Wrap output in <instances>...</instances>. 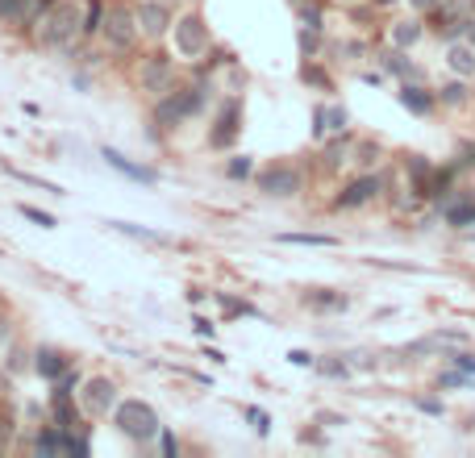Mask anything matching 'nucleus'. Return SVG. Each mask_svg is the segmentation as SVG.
<instances>
[{
	"instance_id": "obj_1",
	"label": "nucleus",
	"mask_w": 475,
	"mask_h": 458,
	"mask_svg": "<svg viewBox=\"0 0 475 458\" xmlns=\"http://www.w3.org/2000/svg\"><path fill=\"white\" fill-rule=\"evenodd\" d=\"M80 25H84V13L75 9L72 0H59L34 30H38V42L47 50H67L75 38H80Z\"/></svg>"
},
{
	"instance_id": "obj_2",
	"label": "nucleus",
	"mask_w": 475,
	"mask_h": 458,
	"mask_svg": "<svg viewBox=\"0 0 475 458\" xmlns=\"http://www.w3.org/2000/svg\"><path fill=\"white\" fill-rule=\"evenodd\" d=\"M113 417H117V429H122L130 442H138V446H147L150 437L163 434V425H158V412L150 409L147 400H122V404L113 409Z\"/></svg>"
},
{
	"instance_id": "obj_3",
	"label": "nucleus",
	"mask_w": 475,
	"mask_h": 458,
	"mask_svg": "<svg viewBox=\"0 0 475 458\" xmlns=\"http://www.w3.org/2000/svg\"><path fill=\"white\" fill-rule=\"evenodd\" d=\"M138 13L130 9H109L105 13V30H100V38H105V47L113 50V55H125V50H134V38H138Z\"/></svg>"
},
{
	"instance_id": "obj_4",
	"label": "nucleus",
	"mask_w": 475,
	"mask_h": 458,
	"mask_svg": "<svg viewBox=\"0 0 475 458\" xmlns=\"http://www.w3.org/2000/svg\"><path fill=\"white\" fill-rule=\"evenodd\" d=\"M80 400H84V409L92 412V417H105V412H113L122 404L117 384H113L109 375H88L84 384H80Z\"/></svg>"
},
{
	"instance_id": "obj_5",
	"label": "nucleus",
	"mask_w": 475,
	"mask_h": 458,
	"mask_svg": "<svg viewBox=\"0 0 475 458\" xmlns=\"http://www.w3.org/2000/svg\"><path fill=\"white\" fill-rule=\"evenodd\" d=\"M138 84H142V92H155V97H163V92H171L175 88V63L167 59V55H147L142 59V72H138Z\"/></svg>"
},
{
	"instance_id": "obj_6",
	"label": "nucleus",
	"mask_w": 475,
	"mask_h": 458,
	"mask_svg": "<svg viewBox=\"0 0 475 458\" xmlns=\"http://www.w3.org/2000/svg\"><path fill=\"white\" fill-rule=\"evenodd\" d=\"M171 30H175V47H180L183 59H200V55L208 50V30H205V21H200L196 13L180 17Z\"/></svg>"
},
{
	"instance_id": "obj_7",
	"label": "nucleus",
	"mask_w": 475,
	"mask_h": 458,
	"mask_svg": "<svg viewBox=\"0 0 475 458\" xmlns=\"http://www.w3.org/2000/svg\"><path fill=\"white\" fill-rule=\"evenodd\" d=\"M255 183H259V192L263 196H276V200H284V196H296L301 192V171L296 167H263L255 175Z\"/></svg>"
},
{
	"instance_id": "obj_8",
	"label": "nucleus",
	"mask_w": 475,
	"mask_h": 458,
	"mask_svg": "<svg viewBox=\"0 0 475 458\" xmlns=\"http://www.w3.org/2000/svg\"><path fill=\"white\" fill-rule=\"evenodd\" d=\"M384 192V175H359V180H351L346 188H342V196H334V208H359L367 205V200H376V196Z\"/></svg>"
},
{
	"instance_id": "obj_9",
	"label": "nucleus",
	"mask_w": 475,
	"mask_h": 458,
	"mask_svg": "<svg viewBox=\"0 0 475 458\" xmlns=\"http://www.w3.org/2000/svg\"><path fill=\"white\" fill-rule=\"evenodd\" d=\"M192 117V113H188V105H183V92L180 88H171V92H163V97H158V105H155V121L158 125H180V121H188Z\"/></svg>"
},
{
	"instance_id": "obj_10",
	"label": "nucleus",
	"mask_w": 475,
	"mask_h": 458,
	"mask_svg": "<svg viewBox=\"0 0 475 458\" xmlns=\"http://www.w3.org/2000/svg\"><path fill=\"white\" fill-rule=\"evenodd\" d=\"M351 125V113L342 105H329V109H317L313 113V138H334V133H346Z\"/></svg>"
},
{
	"instance_id": "obj_11",
	"label": "nucleus",
	"mask_w": 475,
	"mask_h": 458,
	"mask_svg": "<svg viewBox=\"0 0 475 458\" xmlns=\"http://www.w3.org/2000/svg\"><path fill=\"white\" fill-rule=\"evenodd\" d=\"M446 67H451V75H459V80H471L475 75V47L471 42H459V38H454V42H446Z\"/></svg>"
},
{
	"instance_id": "obj_12",
	"label": "nucleus",
	"mask_w": 475,
	"mask_h": 458,
	"mask_svg": "<svg viewBox=\"0 0 475 458\" xmlns=\"http://www.w3.org/2000/svg\"><path fill=\"white\" fill-rule=\"evenodd\" d=\"M138 25H142V34H163V30H171V13L163 0H142L138 4Z\"/></svg>"
},
{
	"instance_id": "obj_13",
	"label": "nucleus",
	"mask_w": 475,
	"mask_h": 458,
	"mask_svg": "<svg viewBox=\"0 0 475 458\" xmlns=\"http://www.w3.org/2000/svg\"><path fill=\"white\" fill-rule=\"evenodd\" d=\"M100 158H105L113 171H122L125 180H134V183H155V171H150V167H138V163H130V158H125L122 150H113V146H105V150H100Z\"/></svg>"
},
{
	"instance_id": "obj_14",
	"label": "nucleus",
	"mask_w": 475,
	"mask_h": 458,
	"mask_svg": "<svg viewBox=\"0 0 475 458\" xmlns=\"http://www.w3.org/2000/svg\"><path fill=\"white\" fill-rule=\"evenodd\" d=\"M379 63H384V72L396 75V80H404V84H417V80H421V67L404 59V50H396V47L384 50V55H379Z\"/></svg>"
},
{
	"instance_id": "obj_15",
	"label": "nucleus",
	"mask_w": 475,
	"mask_h": 458,
	"mask_svg": "<svg viewBox=\"0 0 475 458\" xmlns=\"http://www.w3.org/2000/svg\"><path fill=\"white\" fill-rule=\"evenodd\" d=\"M388 38H392V47H396V50H413L417 42L426 38V25L417 21V17H404V21H392Z\"/></svg>"
},
{
	"instance_id": "obj_16",
	"label": "nucleus",
	"mask_w": 475,
	"mask_h": 458,
	"mask_svg": "<svg viewBox=\"0 0 475 458\" xmlns=\"http://www.w3.org/2000/svg\"><path fill=\"white\" fill-rule=\"evenodd\" d=\"M401 105L409 113H417V117H429V113H434V105H438V97H434V92H426V88H417V84H404L401 88Z\"/></svg>"
},
{
	"instance_id": "obj_17",
	"label": "nucleus",
	"mask_w": 475,
	"mask_h": 458,
	"mask_svg": "<svg viewBox=\"0 0 475 458\" xmlns=\"http://www.w3.org/2000/svg\"><path fill=\"white\" fill-rule=\"evenodd\" d=\"M238 113H242V105H238V100H230V105L221 109L217 130H213V146H230L233 138H238Z\"/></svg>"
},
{
	"instance_id": "obj_18",
	"label": "nucleus",
	"mask_w": 475,
	"mask_h": 458,
	"mask_svg": "<svg viewBox=\"0 0 475 458\" xmlns=\"http://www.w3.org/2000/svg\"><path fill=\"white\" fill-rule=\"evenodd\" d=\"M346 155H354L351 133H334V138L326 142V150H321V163L334 171V167H342V163H346Z\"/></svg>"
},
{
	"instance_id": "obj_19",
	"label": "nucleus",
	"mask_w": 475,
	"mask_h": 458,
	"mask_svg": "<svg viewBox=\"0 0 475 458\" xmlns=\"http://www.w3.org/2000/svg\"><path fill=\"white\" fill-rule=\"evenodd\" d=\"M34 371L47 375V379H63V375H67V359H63L59 350H38Z\"/></svg>"
},
{
	"instance_id": "obj_20",
	"label": "nucleus",
	"mask_w": 475,
	"mask_h": 458,
	"mask_svg": "<svg viewBox=\"0 0 475 458\" xmlns=\"http://www.w3.org/2000/svg\"><path fill=\"white\" fill-rule=\"evenodd\" d=\"M105 0H88V9H84V25H80V38H97L100 30H105Z\"/></svg>"
},
{
	"instance_id": "obj_21",
	"label": "nucleus",
	"mask_w": 475,
	"mask_h": 458,
	"mask_svg": "<svg viewBox=\"0 0 475 458\" xmlns=\"http://www.w3.org/2000/svg\"><path fill=\"white\" fill-rule=\"evenodd\" d=\"M446 221H451L454 229L475 225V196H463V200H454V205H446Z\"/></svg>"
},
{
	"instance_id": "obj_22",
	"label": "nucleus",
	"mask_w": 475,
	"mask_h": 458,
	"mask_svg": "<svg viewBox=\"0 0 475 458\" xmlns=\"http://www.w3.org/2000/svg\"><path fill=\"white\" fill-rule=\"evenodd\" d=\"M34 450L38 454H63V429L55 425V429H42V434L34 437Z\"/></svg>"
},
{
	"instance_id": "obj_23",
	"label": "nucleus",
	"mask_w": 475,
	"mask_h": 458,
	"mask_svg": "<svg viewBox=\"0 0 475 458\" xmlns=\"http://www.w3.org/2000/svg\"><path fill=\"white\" fill-rule=\"evenodd\" d=\"M280 242H293V246H338L334 233H280Z\"/></svg>"
},
{
	"instance_id": "obj_24",
	"label": "nucleus",
	"mask_w": 475,
	"mask_h": 458,
	"mask_svg": "<svg viewBox=\"0 0 475 458\" xmlns=\"http://www.w3.org/2000/svg\"><path fill=\"white\" fill-rule=\"evenodd\" d=\"M438 100H442V105H467V84L459 80V75H454L451 84L438 88Z\"/></svg>"
},
{
	"instance_id": "obj_25",
	"label": "nucleus",
	"mask_w": 475,
	"mask_h": 458,
	"mask_svg": "<svg viewBox=\"0 0 475 458\" xmlns=\"http://www.w3.org/2000/svg\"><path fill=\"white\" fill-rule=\"evenodd\" d=\"M351 158L359 163V167H376V163H379V146H376V142H359Z\"/></svg>"
},
{
	"instance_id": "obj_26",
	"label": "nucleus",
	"mask_w": 475,
	"mask_h": 458,
	"mask_svg": "<svg viewBox=\"0 0 475 458\" xmlns=\"http://www.w3.org/2000/svg\"><path fill=\"white\" fill-rule=\"evenodd\" d=\"M317 371H321V375H329V379H346V375H351V362L321 359V362H317Z\"/></svg>"
},
{
	"instance_id": "obj_27",
	"label": "nucleus",
	"mask_w": 475,
	"mask_h": 458,
	"mask_svg": "<svg viewBox=\"0 0 475 458\" xmlns=\"http://www.w3.org/2000/svg\"><path fill=\"white\" fill-rule=\"evenodd\" d=\"M221 313L225 317H255V309L246 301H233V296H221Z\"/></svg>"
},
{
	"instance_id": "obj_28",
	"label": "nucleus",
	"mask_w": 475,
	"mask_h": 458,
	"mask_svg": "<svg viewBox=\"0 0 475 458\" xmlns=\"http://www.w3.org/2000/svg\"><path fill=\"white\" fill-rule=\"evenodd\" d=\"M246 421H250V429H255L259 437H267V429H271V417L263 409H246Z\"/></svg>"
},
{
	"instance_id": "obj_29",
	"label": "nucleus",
	"mask_w": 475,
	"mask_h": 458,
	"mask_svg": "<svg viewBox=\"0 0 475 458\" xmlns=\"http://www.w3.org/2000/svg\"><path fill=\"white\" fill-rule=\"evenodd\" d=\"M446 359H451V367H459V371L475 375V354H471V350H454V354H446Z\"/></svg>"
},
{
	"instance_id": "obj_30",
	"label": "nucleus",
	"mask_w": 475,
	"mask_h": 458,
	"mask_svg": "<svg viewBox=\"0 0 475 458\" xmlns=\"http://www.w3.org/2000/svg\"><path fill=\"white\" fill-rule=\"evenodd\" d=\"M250 171H255V163H250V155H238V158H233V163H230V180H246Z\"/></svg>"
},
{
	"instance_id": "obj_31",
	"label": "nucleus",
	"mask_w": 475,
	"mask_h": 458,
	"mask_svg": "<svg viewBox=\"0 0 475 458\" xmlns=\"http://www.w3.org/2000/svg\"><path fill=\"white\" fill-rule=\"evenodd\" d=\"M317 34H321V30H309V25H305V34H301V50H305L309 59L321 50V38H317Z\"/></svg>"
},
{
	"instance_id": "obj_32",
	"label": "nucleus",
	"mask_w": 475,
	"mask_h": 458,
	"mask_svg": "<svg viewBox=\"0 0 475 458\" xmlns=\"http://www.w3.org/2000/svg\"><path fill=\"white\" fill-rule=\"evenodd\" d=\"M63 450H67V454H88V442L84 437H75L72 429H63Z\"/></svg>"
},
{
	"instance_id": "obj_33",
	"label": "nucleus",
	"mask_w": 475,
	"mask_h": 458,
	"mask_svg": "<svg viewBox=\"0 0 475 458\" xmlns=\"http://www.w3.org/2000/svg\"><path fill=\"white\" fill-rule=\"evenodd\" d=\"M309 304H317V309H346V296L326 292V296H309Z\"/></svg>"
},
{
	"instance_id": "obj_34",
	"label": "nucleus",
	"mask_w": 475,
	"mask_h": 458,
	"mask_svg": "<svg viewBox=\"0 0 475 458\" xmlns=\"http://www.w3.org/2000/svg\"><path fill=\"white\" fill-rule=\"evenodd\" d=\"M21 217H30V221H38V225H55V217L50 213H42V208H34V205H21Z\"/></svg>"
},
{
	"instance_id": "obj_35",
	"label": "nucleus",
	"mask_w": 475,
	"mask_h": 458,
	"mask_svg": "<svg viewBox=\"0 0 475 458\" xmlns=\"http://www.w3.org/2000/svg\"><path fill=\"white\" fill-rule=\"evenodd\" d=\"M301 17H305L309 30H326V25H321V13H317L313 4H305V9H301Z\"/></svg>"
},
{
	"instance_id": "obj_36",
	"label": "nucleus",
	"mask_w": 475,
	"mask_h": 458,
	"mask_svg": "<svg viewBox=\"0 0 475 458\" xmlns=\"http://www.w3.org/2000/svg\"><path fill=\"white\" fill-rule=\"evenodd\" d=\"M409 4H413V13H438L446 0H409Z\"/></svg>"
},
{
	"instance_id": "obj_37",
	"label": "nucleus",
	"mask_w": 475,
	"mask_h": 458,
	"mask_svg": "<svg viewBox=\"0 0 475 458\" xmlns=\"http://www.w3.org/2000/svg\"><path fill=\"white\" fill-rule=\"evenodd\" d=\"M158 446H163V454H175V450H180V442H175V437L163 429V434H158Z\"/></svg>"
},
{
	"instance_id": "obj_38",
	"label": "nucleus",
	"mask_w": 475,
	"mask_h": 458,
	"mask_svg": "<svg viewBox=\"0 0 475 458\" xmlns=\"http://www.w3.org/2000/svg\"><path fill=\"white\" fill-rule=\"evenodd\" d=\"M192 326H196V334H200V338H213V329H217L213 321H205V317H196Z\"/></svg>"
},
{
	"instance_id": "obj_39",
	"label": "nucleus",
	"mask_w": 475,
	"mask_h": 458,
	"mask_svg": "<svg viewBox=\"0 0 475 458\" xmlns=\"http://www.w3.org/2000/svg\"><path fill=\"white\" fill-rule=\"evenodd\" d=\"M288 359H293L296 367H313V354H309V350H293V354H288Z\"/></svg>"
},
{
	"instance_id": "obj_40",
	"label": "nucleus",
	"mask_w": 475,
	"mask_h": 458,
	"mask_svg": "<svg viewBox=\"0 0 475 458\" xmlns=\"http://www.w3.org/2000/svg\"><path fill=\"white\" fill-rule=\"evenodd\" d=\"M417 404H421V409H426V412H434V417H438V412H442V404H438V400H417Z\"/></svg>"
},
{
	"instance_id": "obj_41",
	"label": "nucleus",
	"mask_w": 475,
	"mask_h": 458,
	"mask_svg": "<svg viewBox=\"0 0 475 458\" xmlns=\"http://www.w3.org/2000/svg\"><path fill=\"white\" fill-rule=\"evenodd\" d=\"M371 4H376V9H396L401 0H371Z\"/></svg>"
},
{
	"instance_id": "obj_42",
	"label": "nucleus",
	"mask_w": 475,
	"mask_h": 458,
	"mask_svg": "<svg viewBox=\"0 0 475 458\" xmlns=\"http://www.w3.org/2000/svg\"><path fill=\"white\" fill-rule=\"evenodd\" d=\"M463 38H467V42H471V47H475V17H471V21H467V34H463Z\"/></svg>"
},
{
	"instance_id": "obj_43",
	"label": "nucleus",
	"mask_w": 475,
	"mask_h": 458,
	"mask_svg": "<svg viewBox=\"0 0 475 458\" xmlns=\"http://www.w3.org/2000/svg\"><path fill=\"white\" fill-rule=\"evenodd\" d=\"M342 4H359V0H342Z\"/></svg>"
}]
</instances>
